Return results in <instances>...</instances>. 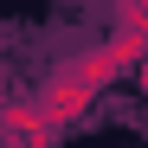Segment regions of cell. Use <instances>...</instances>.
I'll return each instance as SVG.
<instances>
[{"label":"cell","instance_id":"obj_1","mask_svg":"<svg viewBox=\"0 0 148 148\" xmlns=\"http://www.w3.org/2000/svg\"><path fill=\"white\" fill-rule=\"evenodd\" d=\"M90 103H97V97H90L84 84H71L64 71H52V77L39 84V97H32V110L45 116V129H52V135H64V129H77V122L90 116Z\"/></svg>","mask_w":148,"mask_h":148},{"label":"cell","instance_id":"obj_2","mask_svg":"<svg viewBox=\"0 0 148 148\" xmlns=\"http://www.w3.org/2000/svg\"><path fill=\"white\" fill-rule=\"evenodd\" d=\"M58 135L45 129L32 103H0V148H52Z\"/></svg>","mask_w":148,"mask_h":148},{"label":"cell","instance_id":"obj_3","mask_svg":"<svg viewBox=\"0 0 148 148\" xmlns=\"http://www.w3.org/2000/svg\"><path fill=\"white\" fill-rule=\"evenodd\" d=\"M58 71H64L71 84H84L90 97H97V90H110L116 77H129V64H122L110 45H97V52H77V58H71V64H58Z\"/></svg>","mask_w":148,"mask_h":148},{"label":"cell","instance_id":"obj_4","mask_svg":"<svg viewBox=\"0 0 148 148\" xmlns=\"http://www.w3.org/2000/svg\"><path fill=\"white\" fill-rule=\"evenodd\" d=\"M110 52L129 64V71L148 58V7H122V26H116V39H110Z\"/></svg>","mask_w":148,"mask_h":148},{"label":"cell","instance_id":"obj_5","mask_svg":"<svg viewBox=\"0 0 148 148\" xmlns=\"http://www.w3.org/2000/svg\"><path fill=\"white\" fill-rule=\"evenodd\" d=\"M129 77H142V90H148V58H142V64H135V71H129Z\"/></svg>","mask_w":148,"mask_h":148},{"label":"cell","instance_id":"obj_6","mask_svg":"<svg viewBox=\"0 0 148 148\" xmlns=\"http://www.w3.org/2000/svg\"><path fill=\"white\" fill-rule=\"evenodd\" d=\"M122 7H148V0H122Z\"/></svg>","mask_w":148,"mask_h":148}]
</instances>
